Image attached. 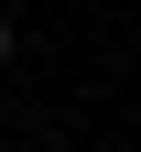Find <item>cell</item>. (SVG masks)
I'll use <instances>...</instances> for the list:
<instances>
[{"label": "cell", "instance_id": "cell-1", "mask_svg": "<svg viewBox=\"0 0 141 152\" xmlns=\"http://www.w3.org/2000/svg\"><path fill=\"white\" fill-rule=\"evenodd\" d=\"M11 54H22V33H11V11H0V65H11Z\"/></svg>", "mask_w": 141, "mask_h": 152}]
</instances>
